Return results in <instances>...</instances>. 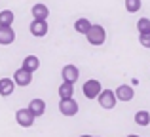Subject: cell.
<instances>
[{
  "label": "cell",
  "instance_id": "8fae6325",
  "mask_svg": "<svg viewBox=\"0 0 150 137\" xmlns=\"http://www.w3.org/2000/svg\"><path fill=\"white\" fill-rule=\"evenodd\" d=\"M27 109L34 114V118H38V116H42L46 112V101L44 99H33Z\"/></svg>",
  "mask_w": 150,
  "mask_h": 137
},
{
  "label": "cell",
  "instance_id": "277c9868",
  "mask_svg": "<svg viewBox=\"0 0 150 137\" xmlns=\"http://www.w3.org/2000/svg\"><path fill=\"white\" fill-rule=\"evenodd\" d=\"M97 99H99V105H101L103 109H106V111L114 109V107H116V101H118L116 99V93H114L112 89H103Z\"/></svg>",
  "mask_w": 150,
  "mask_h": 137
},
{
  "label": "cell",
  "instance_id": "e0dca14e",
  "mask_svg": "<svg viewBox=\"0 0 150 137\" xmlns=\"http://www.w3.org/2000/svg\"><path fill=\"white\" fill-rule=\"evenodd\" d=\"M89 29H91V23H89V19H86V17L76 19V23H74V31H76V33L86 34Z\"/></svg>",
  "mask_w": 150,
  "mask_h": 137
},
{
  "label": "cell",
  "instance_id": "603a6c76",
  "mask_svg": "<svg viewBox=\"0 0 150 137\" xmlns=\"http://www.w3.org/2000/svg\"><path fill=\"white\" fill-rule=\"evenodd\" d=\"M80 137H93V135H80Z\"/></svg>",
  "mask_w": 150,
  "mask_h": 137
},
{
  "label": "cell",
  "instance_id": "7a4b0ae2",
  "mask_svg": "<svg viewBox=\"0 0 150 137\" xmlns=\"http://www.w3.org/2000/svg\"><path fill=\"white\" fill-rule=\"evenodd\" d=\"M82 92H84V95L88 97V99H97L99 97V93L103 92V86L99 80H86L84 86H82Z\"/></svg>",
  "mask_w": 150,
  "mask_h": 137
},
{
  "label": "cell",
  "instance_id": "9a60e30c",
  "mask_svg": "<svg viewBox=\"0 0 150 137\" xmlns=\"http://www.w3.org/2000/svg\"><path fill=\"white\" fill-rule=\"evenodd\" d=\"M59 97L61 99H69V97L74 95V84H70V82H63L61 86H59Z\"/></svg>",
  "mask_w": 150,
  "mask_h": 137
},
{
  "label": "cell",
  "instance_id": "2e32d148",
  "mask_svg": "<svg viewBox=\"0 0 150 137\" xmlns=\"http://www.w3.org/2000/svg\"><path fill=\"white\" fill-rule=\"evenodd\" d=\"M13 19H15V15H13L11 10H2L0 11V27H11L13 25Z\"/></svg>",
  "mask_w": 150,
  "mask_h": 137
},
{
  "label": "cell",
  "instance_id": "52a82bcc",
  "mask_svg": "<svg viewBox=\"0 0 150 137\" xmlns=\"http://www.w3.org/2000/svg\"><path fill=\"white\" fill-rule=\"evenodd\" d=\"M61 76H63V82L74 84V82H78V78H80V70H78L76 65H65L63 70H61Z\"/></svg>",
  "mask_w": 150,
  "mask_h": 137
},
{
  "label": "cell",
  "instance_id": "44dd1931",
  "mask_svg": "<svg viewBox=\"0 0 150 137\" xmlns=\"http://www.w3.org/2000/svg\"><path fill=\"white\" fill-rule=\"evenodd\" d=\"M139 42L143 48H148L150 50V33H141L139 34Z\"/></svg>",
  "mask_w": 150,
  "mask_h": 137
},
{
  "label": "cell",
  "instance_id": "8992f818",
  "mask_svg": "<svg viewBox=\"0 0 150 137\" xmlns=\"http://www.w3.org/2000/svg\"><path fill=\"white\" fill-rule=\"evenodd\" d=\"M11 80L15 82V86H19V88H27V86L33 82V72H29V70H25V69H17L13 72V78Z\"/></svg>",
  "mask_w": 150,
  "mask_h": 137
},
{
  "label": "cell",
  "instance_id": "7c38bea8",
  "mask_svg": "<svg viewBox=\"0 0 150 137\" xmlns=\"http://www.w3.org/2000/svg\"><path fill=\"white\" fill-rule=\"evenodd\" d=\"M50 10L46 4H34L33 6V19H40V21H48Z\"/></svg>",
  "mask_w": 150,
  "mask_h": 137
},
{
  "label": "cell",
  "instance_id": "d6986e66",
  "mask_svg": "<svg viewBox=\"0 0 150 137\" xmlns=\"http://www.w3.org/2000/svg\"><path fill=\"white\" fill-rule=\"evenodd\" d=\"M141 6H143L141 0H125V10H127L129 13H137V11L141 10Z\"/></svg>",
  "mask_w": 150,
  "mask_h": 137
},
{
  "label": "cell",
  "instance_id": "3957f363",
  "mask_svg": "<svg viewBox=\"0 0 150 137\" xmlns=\"http://www.w3.org/2000/svg\"><path fill=\"white\" fill-rule=\"evenodd\" d=\"M78 109H80V105H78L72 97L59 101V111H61L63 116H76L78 114Z\"/></svg>",
  "mask_w": 150,
  "mask_h": 137
},
{
  "label": "cell",
  "instance_id": "ac0fdd59",
  "mask_svg": "<svg viewBox=\"0 0 150 137\" xmlns=\"http://www.w3.org/2000/svg\"><path fill=\"white\" fill-rule=\"evenodd\" d=\"M135 124H137V126L146 128L150 124V112L148 111H137L135 112Z\"/></svg>",
  "mask_w": 150,
  "mask_h": 137
},
{
  "label": "cell",
  "instance_id": "30bf717a",
  "mask_svg": "<svg viewBox=\"0 0 150 137\" xmlns=\"http://www.w3.org/2000/svg\"><path fill=\"white\" fill-rule=\"evenodd\" d=\"M15 40V31L11 27H0V46H10Z\"/></svg>",
  "mask_w": 150,
  "mask_h": 137
},
{
  "label": "cell",
  "instance_id": "4fadbf2b",
  "mask_svg": "<svg viewBox=\"0 0 150 137\" xmlns=\"http://www.w3.org/2000/svg\"><path fill=\"white\" fill-rule=\"evenodd\" d=\"M15 89V82L11 78H2L0 80V95L2 97H10Z\"/></svg>",
  "mask_w": 150,
  "mask_h": 137
},
{
  "label": "cell",
  "instance_id": "7402d4cb",
  "mask_svg": "<svg viewBox=\"0 0 150 137\" xmlns=\"http://www.w3.org/2000/svg\"><path fill=\"white\" fill-rule=\"evenodd\" d=\"M127 137H139V135H133V133H131V135H127Z\"/></svg>",
  "mask_w": 150,
  "mask_h": 137
},
{
  "label": "cell",
  "instance_id": "5b68a950",
  "mask_svg": "<svg viewBox=\"0 0 150 137\" xmlns=\"http://www.w3.org/2000/svg\"><path fill=\"white\" fill-rule=\"evenodd\" d=\"M15 120H17V124H19L21 128H30V126L34 124V120H36V118H34V114L25 107V109H19V111L15 112Z\"/></svg>",
  "mask_w": 150,
  "mask_h": 137
},
{
  "label": "cell",
  "instance_id": "cb8c5ba5",
  "mask_svg": "<svg viewBox=\"0 0 150 137\" xmlns=\"http://www.w3.org/2000/svg\"><path fill=\"white\" fill-rule=\"evenodd\" d=\"M93 137H95V135H93Z\"/></svg>",
  "mask_w": 150,
  "mask_h": 137
},
{
  "label": "cell",
  "instance_id": "6da1fadb",
  "mask_svg": "<svg viewBox=\"0 0 150 137\" xmlns=\"http://www.w3.org/2000/svg\"><path fill=\"white\" fill-rule=\"evenodd\" d=\"M86 38L91 46H103L106 40V31L103 25H91V29L86 33Z\"/></svg>",
  "mask_w": 150,
  "mask_h": 137
},
{
  "label": "cell",
  "instance_id": "9c48e42d",
  "mask_svg": "<svg viewBox=\"0 0 150 137\" xmlns=\"http://www.w3.org/2000/svg\"><path fill=\"white\" fill-rule=\"evenodd\" d=\"M114 93H116V99H118V101H125V103H127V101H131L133 97H135V92H133V88H131V86H127V84L118 86Z\"/></svg>",
  "mask_w": 150,
  "mask_h": 137
},
{
  "label": "cell",
  "instance_id": "5bb4252c",
  "mask_svg": "<svg viewBox=\"0 0 150 137\" xmlns=\"http://www.w3.org/2000/svg\"><path fill=\"white\" fill-rule=\"evenodd\" d=\"M25 70H29V72H36L38 67H40V59H38L36 55H27L25 59H23V65H21Z\"/></svg>",
  "mask_w": 150,
  "mask_h": 137
},
{
  "label": "cell",
  "instance_id": "ba28073f",
  "mask_svg": "<svg viewBox=\"0 0 150 137\" xmlns=\"http://www.w3.org/2000/svg\"><path fill=\"white\" fill-rule=\"evenodd\" d=\"M30 34L36 38H42L48 34V21H40V19H33V23H30Z\"/></svg>",
  "mask_w": 150,
  "mask_h": 137
},
{
  "label": "cell",
  "instance_id": "ffe728a7",
  "mask_svg": "<svg viewBox=\"0 0 150 137\" xmlns=\"http://www.w3.org/2000/svg\"><path fill=\"white\" fill-rule=\"evenodd\" d=\"M137 31L141 33H150V19L148 17H141L139 21H137Z\"/></svg>",
  "mask_w": 150,
  "mask_h": 137
}]
</instances>
